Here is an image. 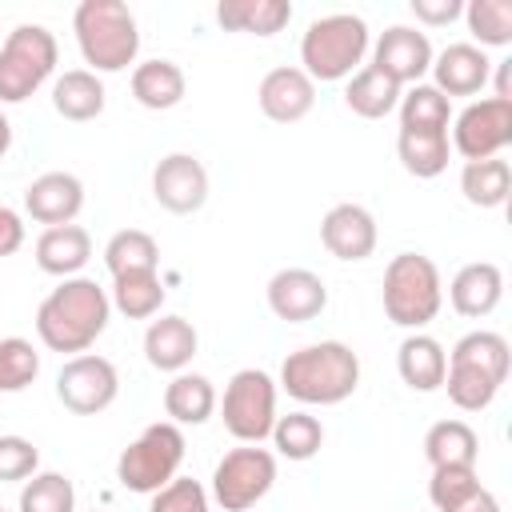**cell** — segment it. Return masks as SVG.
Returning a JSON list of instances; mask_svg holds the SVG:
<instances>
[{"instance_id":"33","label":"cell","mask_w":512,"mask_h":512,"mask_svg":"<svg viewBox=\"0 0 512 512\" xmlns=\"http://www.w3.org/2000/svg\"><path fill=\"white\" fill-rule=\"evenodd\" d=\"M400 128L404 132H448V120H452V100L444 92H436L432 84H412L400 104Z\"/></svg>"},{"instance_id":"20","label":"cell","mask_w":512,"mask_h":512,"mask_svg":"<svg viewBox=\"0 0 512 512\" xmlns=\"http://www.w3.org/2000/svg\"><path fill=\"white\" fill-rule=\"evenodd\" d=\"M196 348H200V336H196L192 320H184V316H160L144 332V360L156 372H172V376L184 372L192 364Z\"/></svg>"},{"instance_id":"11","label":"cell","mask_w":512,"mask_h":512,"mask_svg":"<svg viewBox=\"0 0 512 512\" xmlns=\"http://www.w3.org/2000/svg\"><path fill=\"white\" fill-rule=\"evenodd\" d=\"M116 392H120V376L108 356L80 352V356L64 360V368L56 372V400L76 416H96V412L112 408Z\"/></svg>"},{"instance_id":"1","label":"cell","mask_w":512,"mask_h":512,"mask_svg":"<svg viewBox=\"0 0 512 512\" xmlns=\"http://www.w3.org/2000/svg\"><path fill=\"white\" fill-rule=\"evenodd\" d=\"M108 316H112V300L108 292L88 280V276H68L60 280V288H52L40 308H36V336L44 348L52 352H68V356H80L88 352L104 328H108Z\"/></svg>"},{"instance_id":"22","label":"cell","mask_w":512,"mask_h":512,"mask_svg":"<svg viewBox=\"0 0 512 512\" xmlns=\"http://www.w3.org/2000/svg\"><path fill=\"white\" fill-rule=\"evenodd\" d=\"M92 260V236L80 224H56L36 236V264L48 276H80V268Z\"/></svg>"},{"instance_id":"30","label":"cell","mask_w":512,"mask_h":512,"mask_svg":"<svg viewBox=\"0 0 512 512\" xmlns=\"http://www.w3.org/2000/svg\"><path fill=\"white\" fill-rule=\"evenodd\" d=\"M104 264H108L112 280H120V276H140V272H156V268H160V244H156L144 228H120V232H112V240L104 244Z\"/></svg>"},{"instance_id":"36","label":"cell","mask_w":512,"mask_h":512,"mask_svg":"<svg viewBox=\"0 0 512 512\" xmlns=\"http://www.w3.org/2000/svg\"><path fill=\"white\" fill-rule=\"evenodd\" d=\"M464 20H468V32H472L476 48L512 44V0H468Z\"/></svg>"},{"instance_id":"15","label":"cell","mask_w":512,"mask_h":512,"mask_svg":"<svg viewBox=\"0 0 512 512\" xmlns=\"http://www.w3.org/2000/svg\"><path fill=\"white\" fill-rule=\"evenodd\" d=\"M268 308L276 320L304 324L328 308V288L312 268H280L268 280Z\"/></svg>"},{"instance_id":"31","label":"cell","mask_w":512,"mask_h":512,"mask_svg":"<svg viewBox=\"0 0 512 512\" xmlns=\"http://www.w3.org/2000/svg\"><path fill=\"white\" fill-rule=\"evenodd\" d=\"M460 192L468 204L476 208H500L512 192V168L508 160L492 156V160H464L460 168Z\"/></svg>"},{"instance_id":"24","label":"cell","mask_w":512,"mask_h":512,"mask_svg":"<svg viewBox=\"0 0 512 512\" xmlns=\"http://www.w3.org/2000/svg\"><path fill=\"white\" fill-rule=\"evenodd\" d=\"M128 84H132L136 104L148 108V112L176 108L184 100V88H188V80H184V72H180L176 60H144V64L132 68V80Z\"/></svg>"},{"instance_id":"35","label":"cell","mask_w":512,"mask_h":512,"mask_svg":"<svg viewBox=\"0 0 512 512\" xmlns=\"http://www.w3.org/2000/svg\"><path fill=\"white\" fill-rule=\"evenodd\" d=\"M272 444L280 456L288 460H312L324 444V424L312 416V412H288V416H276L272 424Z\"/></svg>"},{"instance_id":"40","label":"cell","mask_w":512,"mask_h":512,"mask_svg":"<svg viewBox=\"0 0 512 512\" xmlns=\"http://www.w3.org/2000/svg\"><path fill=\"white\" fill-rule=\"evenodd\" d=\"M148 512H208V492H204L200 480L176 476V480H168L160 492H152Z\"/></svg>"},{"instance_id":"3","label":"cell","mask_w":512,"mask_h":512,"mask_svg":"<svg viewBox=\"0 0 512 512\" xmlns=\"http://www.w3.org/2000/svg\"><path fill=\"white\" fill-rule=\"evenodd\" d=\"M508 368H512V348L500 332H468L452 344L448 352V372H444V384L448 388V400L460 408V412H484L500 384L508 380Z\"/></svg>"},{"instance_id":"39","label":"cell","mask_w":512,"mask_h":512,"mask_svg":"<svg viewBox=\"0 0 512 512\" xmlns=\"http://www.w3.org/2000/svg\"><path fill=\"white\" fill-rule=\"evenodd\" d=\"M472 488H480V476L476 468H464V464H448V468H432V480H428V500L436 512H448L456 508Z\"/></svg>"},{"instance_id":"16","label":"cell","mask_w":512,"mask_h":512,"mask_svg":"<svg viewBox=\"0 0 512 512\" xmlns=\"http://www.w3.org/2000/svg\"><path fill=\"white\" fill-rule=\"evenodd\" d=\"M320 244L336 260H368L376 248V220L364 204H332L320 220Z\"/></svg>"},{"instance_id":"43","label":"cell","mask_w":512,"mask_h":512,"mask_svg":"<svg viewBox=\"0 0 512 512\" xmlns=\"http://www.w3.org/2000/svg\"><path fill=\"white\" fill-rule=\"evenodd\" d=\"M20 244H24V220L8 204H0V256L20 252Z\"/></svg>"},{"instance_id":"45","label":"cell","mask_w":512,"mask_h":512,"mask_svg":"<svg viewBox=\"0 0 512 512\" xmlns=\"http://www.w3.org/2000/svg\"><path fill=\"white\" fill-rule=\"evenodd\" d=\"M492 68H496V100H512V84H508V76H512V60H492Z\"/></svg>"},{"instance_id":"2","label":"cell","mask_w":512,"mask_h":512,"mask_svg":"<svg viewBox=\"0 0 512 512\" xmlns=\"http://www.w3.org/2000/svg\"><path fill=\"white\" fill-rule=\"evenodd\" d=\"M280 388L300 404L332 408L348 400L360 388V356L344 340H320L304 344L284 356L280 364Z\"/></svg>"},{"instance_id":"10","label":"cell","mask_w":512,"mask_h":512,"mask_svg":"<svg viewBox=\"0 0 512 512\" xmlns=\"http://www.w3.org/2000/svg\"><path fill=\"white\" fill-rule=\"evenodd\" d=\"M272 484H276V456L260 444H240L224 452L220 464L212 468L208 500H216L224 512H248L268 496Z\"/></svg>"},{"instance_id":"13","label":"cell","mask_w":512,"mask_h":512,"mask_svg":"<svg viewBox=\"0 0 512 512\" xmlns=\"http://www.w3.org/2000/svg\"><path fill=\"white\" fill-rule=\"evenodd\" d=\"M432 40L420 28L408 24H392L388 32H380V40L372 44V68L380 76H388L392 84H420V76L432 68Z\"/></svg>"},{"instance_id":"21","label":"cell","mask_w":512,"mask_h":512,"mask_svg":"<svg viewBox=\"0 0 512 512\" xmlns=\"http://www.w3.org/2000/svg\"><path fill=\"white\" fill-rule=\"evenodd\" d=\"M504 296V272L492 264V260H476V264H464L452 284H448V304L468 316V320H480L488 312H496Z\"/></svg>"},{"instance_id":"12","label":"cell","mask_w":512,"mask_h":512,"mask_svg":"<svg viewBox=\"0 0 512 512\" xmlns=\"http://www.w3.org/2000/svg\"><path fill=\"white\" fill-rule=\"evenodd\" d=\"M464 160H492L512 144V100H472L456 124H452V140H448Z\"/></svg>"},{"instance_id":"18","label":"cell","mask_w":512,"mask_h":512,"mask_svg":"<svg viewBox=\"0 0 512 512\" xmlns=\"http://www.w3.org/2000/svg\"><path fill=\"white\" fill-rule=\"evenodd\" d=\"M84 208V184L72 172H44L24 188V212L36 224H72Z\"/></svg>"},{"instance_id":"25","label":"cell","mask_w":512,"mask_h":512,"mask_svg":"<svg viewBox=\"0 0 512 512\" xmlns=\"http://www.w3.org/2000/svg\"><path fill=\"white\" fill-rule=\"evenodd\" d=\"M52 108L72 120V124H84V120H96L104 112V84L92 68H72L64 76H56L52 84Z\"/></svg>"},{"instance_id":"27","label":"cell","mask_w":512,"mask_h":512,"mask_svg":"<svg viewBox=\"0 0 512 512\" xmlns=\"http://www.w3.org/2000/svg\"><path fill=\"white\" fill-rule=\"evenodd\" d=\"M164 412L172 424H204L216 412V388L200 372H176L164 384Z\"/></svg>"},{"instance_id":"17","label":"cell","mask_w":512,"mask_h":512,"mask_svg":"<svg viewBox=\"0 0 512 512\" xmlns=\"http://www.w3.org/2000/svg\"><path fill=\"white\" fill-rule=\"evenodd\" d=\"M256 104L268 120L276 124H296L312 112L316 104V84L296 68V64H284V68H272L260 88H256Z\"/></svg>"},{"instance_id":"4","label":"cell","mask_w":512,"mask_h":512,"mask_svg":"<svg viewBox=\"0 0 512 512\" xmlns=\"http://www.w3.org/2000/svg\"><path fill=\"white\" fill-rule=\"evenodd\" d=\"M72 32H76L84 64H92L96 76L100 72H124L128 64H136L140 28H136V16L128 12V4L80 0L72 12Z\"/></svg>"},{"instance_id":"26","label":"cell","mask_w":512,"mask_h":512,"mask_svg":"<svg viewBox=\"0 0 512 512\" xmlns=\"http://www.w3.org/2000/svg\"><path fill=\"white\" fill-rule=\"evenodd\" d=\"M216 20L228 32H252V36H276L292 20L288 0H220Z\"/></svg>"},{"instance_id":"38","label":"cell","mask_w":512,"mask_h":512,"mask_svg":"<svg viewBox=\"0 0 512 512\" xmlns=\"http://www.w3.org/2000/svg\"><path fill=\"white\" fill-rule=\"evenodd\" d=\"M36 376H40V352L20 336H4L0 340V392H24Z\"/></svg>"},{"instance_id":"23","label":"cell","mask_w":512,"mask_h":512,"mask_svg":"<svg viewBox=\"0 0 512 512\" xmlns=\"http://www.w3.org/2000/svg\"><path fill=\"white\" fill-rule=\"evenodd\" d=\"M396 372L412 392H436L444 384V372H448V352L436 336L412 332L396 348Z\"/></svg>"},{"instance_id":"9","label":"cell","mask_w":512,"mask_h":512,"mask_svg":"<svg viewBox=\"0 0 512 512\" xmlns=\"http://www.w3.org/2000/svg\"><path fill=\"white\" fill-rule=\"evenodd\" d=\"M224 428L240 444H260L272 436L276 424V380L260 368H240L224 384V404H220Z\"/></svg>"},{"instance_id":"19","label":"cell","mask_w":512,"mask_h":512,"mask_svg":"<svg viewBox=\"0 0 512 512\" xmlns=\"http://www.w3.org/2000/svg\"><path fill=\"white\" fill-rule=\"evenodd\" d=\"M428 72H432V88L444 92L448 100L452 96H476V92H484V84L492 76V60L476 44H448L444 52L432 56Z\"/></svg>"},{"instance_id":"29","label":"cell","mask_w":512,"mask_h":512,"mask_svg":"<svg viewBox=\"0 0 512 512\" xmlns=\"http://www.w3.org/2000/svg\"><path fill=\"white\" fill-rule=\"evenodd\" d=\"M400 96H404V88L392 84L388 76H380L372 64L360 68V72H352L348 76V88H344V104L360 120H384V116H392L396 104H400Z\"/></svg>"},{"instance_id":"14","label":"cell","mask_w":512,"mask_h":512,"mask_svg":"<svg viewBox=\"0 0 512 512\" xmlns=\"http://www.w3.org/2000/svg\"><path fill=\"white\" fill-rule=\"evenodd\" d=\"M152 196L164 212L188 216L200 212L208 200V172L192 152H168L156 168H152Z\"/></svg>"},{"instance_id":"37","label":"cell","mask_w":512,"mask_h":512,"mask_svg":"<svg viewBox=\"0 0 512 512\" xmlns=\"http://www.w3.org/2000/svg\"><path fill=\"white\" fill-rule=\"evenodd\" d=\"M20 512H76V488L64 472H36L20 488Z\"/></svg>"},{"instance_id":"8","label":"cell","mask_w":512,"mask_h":512,"mask_svg":"<svg viewBox=\"0 0 512 512\" xmlns=\"http://www.w3.org/2000/svg\"><path fill=\"white\" fill-rule=\"evenodd\" d=\"M56 36L44 24H16L0 44V104H24L56 72Z\"/></svg>"},{"instance_id":"47","label":"cell","mask_w":512,"mask_h":512,"mask_svg":"<svg viewBox=\"0 0 512 512\" xmlns=\"http://www.w3.org/2000/svg\"><path fill=\"white\" fill-rule=\"evenodd\" d=\"M0 512H4V508H0Z\"/></svg>"},{"instance_id":"48","label":"cell","mask_w":512,"mask_h":512,"mask_svg":"<svg viewBox=\"0 0 512 512\" xmlns=\"http://www.w3.org/2000/svg\"><path fill=\"white\" fill-rule=\"evenodd\" d=\"M92 512H96V508H92Z\"/></svg>"},{"instance_id":"42","label":"cell","mask_w":512,"mask_h":512,"mask_svg":"<svg viewBox=\"0 0 512 512\" xmlns=\"http://www.w3.org/2000/svg\"><path fill=\"white\" fill-rule=\"evenodd\" d=\"M412 16L428 28H440V24H452L456 16H464V4L460 0H412Z\"/></svg>"},{"instance_id":"28","label":"cell","mask_w":512,"mask_h":512,"mask_svg":"<svg viewBox=\"0 0 512 512\" xmlns=\"http://www.w3.org/2000/svg\"><path fill=\"white\" fill-rule=\"evenodd\" d=\"M476 456H480V440L468 420H436L424 432V460L432 468H448V464L476 468Z\"/></svg>"},{"instance_id":"46","label":"cell","mask_w":512,"mask_h":512,"mask_svg":"<svg viewBox=\"0 0 512 512\" xmlns=\"http://www.w3.org/2000/svg\"><path fill=\"white\" fill-rule=\"evenodd\" d=\"M8 148H12V124H8V116L0 112V160L8 156Z\"/></svg>"},{"instance_id":"5","label":"cell","mask_w":512,"mask_h":512,"mask_svg":"<svg viewBox=\"0 0 512 512\" xmlns=\"http://www.w3.org/2000/svg\"><path fill=\"white\" fill-rule=\"evenodd\" d=\"M380 300H384V316L396 328L420 332L424 324H432L444 304V284H440V268L432 264V256L424 252L392 256L384 268Z\"/></svg>"},{"instance_id":"32","label":"cell","mask_w":512,"mask_h":512,"mask_svg":"<svg viewBox=\"0 0 512 512\" xmlns=\"http://www.w3.org/2000/svg\"><path fill=\"white\" fill-rule=\"evenodd\" d=\"M396 156L404 164L408 176L416 180H432L448 168V156H452V144H448V132H404L396 136Z\"/></svg>"},{"instance_id":"44","label":"cell","mask_w":512,"mask_h":512,"mask_svg":"<svg viewBox=\"0 0 512 512\" xmlns=\"http://www.w3.org/2000/svg\"><path fill=\"white\" fill-rule=\"evenodd\" d=\"M448 512H500V500L480 484V488H472L456 508H448Z\"/></svg>"},{"instance_id":"7","label":"cell","mask_w":512,"mask_h":512,"mask_svg":"<svg viewBox=\"0 0 512 512\" xmlns=\"http://www.w3.org/2000/svg\"><path fill=\"white\" fill-rule=\"evenodd\" d=\"M184 464V432L180 424L172 420H156L148 424L116 460V480L128 488V492H140V496H152L160 492L168 480H176Z\"/></svg>"},{"instance_id":"41","label":"cell","mask_w":512,"mask_h":512,"mask_svg":"<svg viewBox=\"0 0 512 512\" xmlns=\"http://www.w3.org/2000/svg\"><path fill=\"white\" fill-rule=\"evenodd\" d=\"M40 472V448L24 436H0V484L28 480Z\"/></svg>"},{"instance_id":"6","label":"cell","mask_w":512,"mask_h":512,"mask_svg":"<svg viewBox=\"0 0 512 512\" xmlns=\"http://www.w3.org/2000/svg\"><path fill=\"white\" fill-rule=\"evenodd\" d=\"M368 56V24L352 12H332L308 24L300 36V72L316 84L348 80L360 72V60Z\"/></svg>"},{"instance_id":"34","label":"cell","mask_w":512,"mask_h":512,"mask_svg":"<svg viewBox=\"0 0 512 512\" xmlns=\"http://www.w3.org/2000/svg\"><path fill=\"white\" fill-rule=\"evenodd\" d=\"M112 308L128 320H148L160 312L164 304V280L156 272H140V276H120L112 280V292H108Z\"/></svg>"}]
</instances>
